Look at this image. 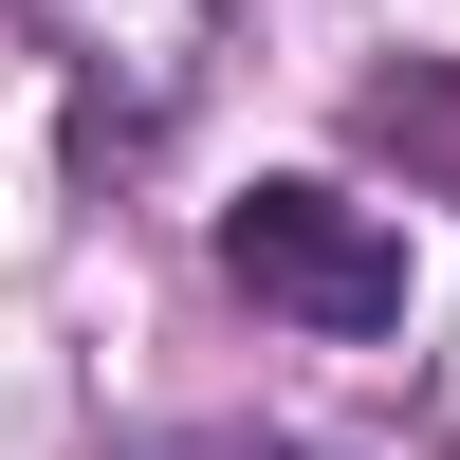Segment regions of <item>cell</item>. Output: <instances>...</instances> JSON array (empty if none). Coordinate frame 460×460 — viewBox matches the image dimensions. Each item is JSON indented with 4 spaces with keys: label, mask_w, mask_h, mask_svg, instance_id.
Here are the masks:
<instances>
[{
    "label": "cell",
    "mask_w": 460,
    "mask_h": 460,
    "mask_svg": "<svg viewBox=\"0 0 460 460\" xmlns=\"http://www.w3.org/2000/svg\"><path fill=\"white\" fill-rule=\"evenodd\" d=\"M221 277L295 332H405V240L350 203V184H258L221 203Z\"/></svg>",
    "instance_id": "1"
}]
</instances>
